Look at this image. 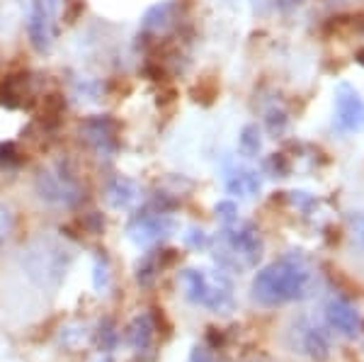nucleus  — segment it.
<instances>
[{"instance_id":"423d86ee","label":"nucleus","mask_w":364,"mask_h":362,"mask_svg":"<svg viewBox=\"0 0 364 362\" xmlns=\"http://www.w3.org/2000/svg\"><path fill=\"white\" fill-rule=\"evenodd\" d=\"M336 127L340 132H364V100L350 85H340L336 95Z\"/></svg>"},{"instance_id":"1a4fd4ad","label":"nucleus","mask_w":364,"mask_h":362,"mask_svg":"<svg viewBox=\"0 0 364 362\" xmlns=\"http://www.w3.org/2000/svg\"><path fill=\"white\" fill-rule=\"evenodd\" d=\"M173 219H168L166 214H154V217H144V219H136L132 224V238L139 243V246H149V243L158 241V238L168 236V231H173Z\"/></svg>"},{"instance_id":"7ed1b4c3","label":"nucleus","mask_w":364,"mask_h":362,"mask_svg":"<svg viewBox=\"0 0 364 362\" xmlns=\"http://www.w3.org/2000/svg\"><path fill=\"white\" fill-rule=\"evenodd\" d=\"M25 270L29 280L42 289H56L61 280L66 277V270L70 265V255L56 243L42 241L32 246L25 255Z\"/></svg>"},{"instance_id":"9d476101","label":"nucleus","mask_w":364,"mask_h":362,"mask_svg":"<svg viewBox=\"0 0 364 362\" xmlns=\"http://www.w3.org/2000/svg\"><path fill=\"white\" fill-rule=\"evenodd\" d=\"M54 3L56 0H34L32 20H29V37L34 46L44 49L51 37V17H54Z\"/></svg>"},{"instance_id":"dca6fc26","label":"nucleus","mask_w":364,"mask_h":362,"mask_svg":"<svg viewBox=\"0 0 364 362\" xmlns=\"http://www.w3.org/2000/svg\"><path fill=\"white\" fill-rule=\"evenodd\" d=\"M355 238L360 246H364V214L355 217Z\"/></svg>"},{"instance_id":"0eeeda50","label":"nucleus","mask_w":364,"mask_h":362,"mask_svg":"<svg viewBox=\"0 0 364 362\" xmlns=\"http://www.w3.org/2000/svg\"><path fill=\"white\" fill-rule=\"evenodd\" d=\"M326 319L338 334H343L345 338H357L362 329L360 312L355 309V304L343 297H333L326 304Z\"/></svg>"},{"instance_id":"ddd939ff","label":"nucleus","mask_w":364,"mask_h":362,"mask_svg":"<svg viewBox=\"0 0 364 362\" xmlns=\"http://www.w3.org/2000/svg\"><path fill=\"white\" fill-rule=\"evenodd\" d=\"M117 343H119V334H117L112 321H105V324H100V329H97V346H100V350H102V353H109Z\"/></svg>"},{"instance_id":"f8f14e48","label":"nucleus","mask_w":364,"mask_h":362,"mask_svg":"<svg viewBox=\"0 0 364 362\" xmlns=\"http://www.w3.org/2000/svg\"><path fill=\"white\" fill-rule=\"evenodd\" d=\"M134 200H136V188H134V183L119 178V180H114V183L109 185V202H112L117 209L129 207Z\"/></svg>"},{"instance_id":"f257e3e1","label":"nucleus","mask_w":364,"mask_h":362,"mask_svg":"<svg viewBox=\"0 0 364 362\" xmlns=\"http://www.w3.org/2000/svg\"><path fill=\"white\" fill-rule=\"evenodd\" d=\"M316 272L301 253H287L262 267L252 280V299L260 307H282L301 302L314 292Z\"/></svg>"},{"instance_id":"2eb2a0df","label":"nucleus","mask_w":364,"mask_h":362,"mask_svg":"<svg viewBox=\"0 0 364 362\" xmlns=\"http://www.w3.org/2000/svg\"><path fill=\"white\" fill-rule=\"evenodd\" d=\"M240 142H243V149L250 151V154L260 149V139H255V129H252V127H248V129L243 132V139H240Z\"/></svg>"},{"instance_id":"4468645a","label":"nucleus","mask_w":364,"mask_h":362,"mask_svg":"<svg viewBox=\"0 0 364 362\" xmlns=\"http://www.w3.org/2000/svg\"><path fill=\"white\" fill-rule=\"evenodd\" d=\"M109 287V265L105 258L95 260V289H107Z\"/></svg>"},{"instance_id":"20e7f679","label":"nucleus","mask_w":364,"mask_h":362,"mask_svg":"<svg viewBox=\"0 0 364 362\" xmlns=\"http://www.w3.org/2000/svg\"><path fill=\"white\" fill-rule=\"evenodd\" d=\"M224 243L226 250L221 253V260L228 265L236 267H250L260 260L262 255V243L257 231L250 224H238V226H228L224 231Z\"/></svg>"},{"instance_id":"f03ea898","label":"nucleus","mask_w":364,"mask_h":362,"mask_svg":"<svg viewBox=\"0 0 364 362\" xmlns=\"http://www.w3.org/2000/svg\"><path fill=\"white\" fill-rule=\"evenodd\" d=\"M180 284L185 297L197 307H204L211 314H231L233 302V284L221 272L207 270H185L180 275Z\"/></svg>"},{"instance_id":"9b49d317","label":"nucleus","mask_w":364,"mask_h":362,"mask_svg":"<svg viewBox=\"0 0 364 362\" xmlns=\"http://www.w3.org/2000/svg\"><path fill=\"white\" fill-rule=\"evenodd\" d=\"M226 185L228 190L233 192V195H240V197H250L255 195L257 190H260V180H257V175L252 171H238L231 173L226 178Z\"/></svg>"},{"instance_id":"6e6552de","label":"nucleus","mask_w":364,"mask_h":362,"mask_svg":"<svg viewBox=\"0 0 364 362\" xmlns=\"http://www.w3.org/2000/svg\"><path fill=\"white\" fill-rule=\"evenodd\" d=\"M124 341L127 346L134 350V353L144 355L154 348V341H156V321L151 314H139L129 321L127 331H124Z\"/></svg>"},{"instance_id":"39448f33","label":"nucleus","mask_w":364,"mask_h":362,"mask_svg":"<svg viewBox=\"0 0 364 362\" xmlns=\"http://www.w3.org/2000/svg\"><path fill=\"white\" fill-rule=\"evenodd\" d=\"M287 346L291 353H299L311 360H326L331 355V338L318 324L309 319H296L287 331Z\"/></svg>"},{"instance_id":"f3484780","label":"nucleus","mask_w":364,"mask_h":362,"mask_svg":"<svg viewBox=\"0 0 364 362\" xmlns=\"http://www.w3.org/2000/svg\"><path fill=\"white\" fill-rule=\"evenodd\" d=\"M190 362H214V360H211V355L207 353V350L195 348V350H192V355H190Z\"/></svg>"}]
</instances>
